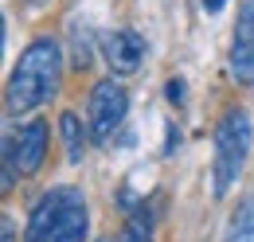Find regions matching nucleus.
Here are the masks:
<instances>
[{
  "label": "nucleus",
  "instance_id": "obj_9",
  "mask_svg": "<svg viewBox=\"0 0 254 242\" xmlns=\"http://www.w3.org/2000/svg\"><path fill=\"white\" fill-rule=\"evenodd\" d=\"M223 242H254V195H247L235 207L227 231H223Z\"/></svg>",
  "mask_w": 254,
  "mask_h": 242
},
{
  "label": "nucleus",
  "instance_id": "obj_5",
  "mask_svg": "<svg viewBox=\"0 0 254 242\" xmlns=\"http://www.w3.org/2000/svg\"><path fill=\"white\" fill-rule=\"evenodd\" d=\"M129 114V94L118 78H102L90 90V106H86V125H90V137L94 145H110L118 137V129L126 125Z\"/></svg>",
  "mask_w": 254,
  "mask_h": 242
},
{
  "label": "nucleus",
  "instance_id": "obj_4",
  "mask_svg": "<svg viewBox=\"0 0 254 242\" xmlns=\"http://www.w3.org/2000/svg\"><path fill=\"white\" fill-rule=\"evenodd\" d=\"M47 141H51V133H47V121L43 118L24 121V125L4 141V191H12L16 180H28V176H35V172L43 168Z\"/></svg>",
  "mask_w": 254,
  "mask_h": 242
},
{
  "label": "nucleus",
  "instance_id": "obj_11",
  "mask_svg": "<svg viewBox=\"0 0 254 242\" xmlns=\"http://www.w3.org/2000/svg\"><path fill=\"white\" fill-rule=\"evenodd\" d=\"M90 51H94V43H90L86 28H82V24H74V66H78V70H86V66H90V59H94Z\"/></svg>",
  "mask_w": 254,
  "mask_h": 242
},
{
  "label": "nucleus",
  "instance_id": "obj_2",
  "mask_svg": "<svg viewBox=\"0 0 254 242\" xmlns=\"http://www.w3.org/2000/svg\"><path fill=\"white\" fill-rule=\"evenodd\" d=\"M90 235V207L86 195L70 183H55L35 199L24 242H86Z\"/></svg>",
  "mask_w": 254,
  "mask_h": 242
},
{
  "label": "nucleus",
  "instance_id": "obj_7",
  "mask_svg": "<svg viewBox=\"0 0 254 242\" xmlns=\"http://www.w3.org/2000/svg\"><path fill=\"white\" fill-rule=\"evenodd\" d=\"M98 51H102V59L110 62L114 74H133V70H141V62H145V39L133 28H114V31L102 35Z\"/></svg>",
  "mask_w": 254,
  "mask_h": 242
},
{
  "label": "nucleus",
  "instance_id": "obj_14",
  "mask_svg": "<svg viewBox=\"0 0 254 242\" xmlns=\"http://www.w3.org/2000/svg\"><path fill=\"white\" fill-rule=\"evenodd\" d=\"M0 242H16V227H12V219H4V235H0Z\"/></svg>",
  "mask_w": 254,
  "mask_h": 242
},
{
  "label": "nucleus",
  "instance_id": "obj_10",
  "mask_svg": "<svg viewBox=\"0 0 254 242\" xmlns=\"http://www.w3.org/2000/svg\"><path fill=\"white\" fill-rule=\"evenodd\" d=\"M106 242H153V211H149V203H141L137 211L129 215L126 227Z\"/></svg>",
  "mask_w": 254,
  "mask_h": 242
},
{
  "label": "nucleus",
  "instance_id": "obj_1",
  "mask_svg": "<svg viewBox=\"0 0 254 242\" xmlns=\"http://www.w3.org/2000/svg\"><path fill=\"white\" fill-rule=\"evenodd\" d=\"M59 82H63V43L55 35H35L8 74V86H4L8 114L20 118L47 106L59 94Z\"/></svg>",
  "mask_w": 254,
  "mask_h": 242
},
{
  "label": "nucleus",
  "instance_id": "obj_12",
  "mask_svg": "<svg viewBox=\"0 0 254 242\" xmlns=\"http://www.w3.org/2000/svg\"><path fill=\"white\" fill-rule=\"evenodd\" d=\"M164 94H168V102H172V106H180V102H184V78H168Z\"/></svg>",
  "mask_w": 254,
  "mask_h": 242
},
{
  "label": "nucleus",
  "instance_id": "obj_13",
  "mask_svg": "<svg viewBox=\"0 0 254 242\" xmlns=\"http://www.w3.org/2000/svg\"><path fill=\"white\" fill-rule=\"evenodd\" d=\"M199 8L215 16V12H223V8H227V0H199Z\"/></svg>",
  "mask_w": 254,
  "mask_h": 242
},
{
  "label": "nucleus",
  "instance_id": "obj_6",
  "mask_svg": "<svg viewBox=\"0 0 254 242\" xmlns=\"http://www.w3.org/2000/svg\"><path fill=\"white\" fill-rule=\"evenodd\" d=\"M231 78L239 86H254V0L239 4V16H235V28H231Z\"/></svg>",
  "mask_w": 254,
  "mask_h": 242
},
{
  "label": "nucleus",
  "instance_id": "obj_3",
  "mask_svg": "<svg viewBox=\"0 0 254 242\" xmlns=\"http://www.w3.org/2000/svg\"><path fill=\"white\" fill-rule=\"evenodd\" d=\"M254 149V121L243 106L223 110L219 125H215V149H211V191L215 199H223L239 176L247 172V160Z\"/></svg>",
  "mask_w": 254,
  "mask_h": 242
},
{
  "label": "nucleus",
  "instance_id": "obj_8",
  "mask_svg": "<svg viewBox=\"0 0 254 242\" xmlns=\"http://www.w3.org/2000/svg\"><path fill=\"white\" fill-rule=\"evenodd\" d=\"M59 133H63V145H66V160H70V164H82L86 145L94 141V137H90V125H82V118H78L74 110H63V114H59Z\"/></svg>",
  "mask_w": 254,
  "mask_h": 242
}]
</instances>
